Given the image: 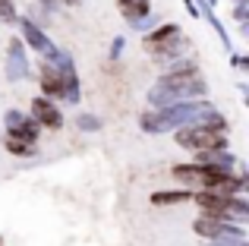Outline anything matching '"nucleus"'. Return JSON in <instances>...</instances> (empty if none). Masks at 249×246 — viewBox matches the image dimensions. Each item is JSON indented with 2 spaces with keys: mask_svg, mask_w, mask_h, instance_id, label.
Wrapping results in <instances>:
<instances>
[{
  "mask_svg": "<svg viewBox=\"0 0 249 246\" xmlns=\"http://www.w3.org/2000/svg\"><path fill=\"white\" fill-rule=\"evenodd\" d=\"M117 6H120L123 19H126L129 25H136V22L152 16V0H117Z\"/></svg>",
  "mask_w": 249,
  "mask_h": 246,
  "instance_id": "nucleus-12",
  "label": "nucleus"
},
{
  "mask_svg": "<svg viewBox=\"0 0 249 246\" xmlns=\"http://www.w3.org/2000/svg\"><path fill=\"white\" fill-rule=\"evenodd\" d=\"M196 161L214 167V171H221V174H233V167H237V155L233 152H208V155H199Z\"/></svg>",
  "mask_w": 249,
  "mask_h": 246,
  "instance_id": "nucleus-13",
  "label": "nucleus"
},
{
  "mask_svg": "<svg viewBox=\"0 0 249 246\" xmlns=\"http://www.w3.org/2000/svg\"><path fill=\"white\" fill-rule=\"evenodd\" d=\"M189 199H193L189 190H158V193H152V205H158V209H164V205H180V202H189Z\"/></svg>",
  "mask_w": 249,
  "mask_h": 246,
  "instance_id": "nucleus-14",
  "label": "nucleus"
},
{
  "mask_svg": "<svg viewBox=\"0 0 249 246\" xmlns=\"http://www.w3.org/2000/svg\"><path fill=\"white\" fill-rule=\"evenodd\" d=\"M3 148L10 155H16V158H25V155L38 152V145H29V142H19V139H6V136H3Z\"/></svg>",
  "mask_w": 249,
  "mask_h": 246,
  "instance_id": "nucleus-15",
  "label": "nucleus"
},
{
  "mask_svg": "<svg viewBox=\"0 0 249 246\" xmlns=\"http://www.w3.org/2000/svg\"><path fill=\"white\" fill-rule=\"evenodd\" d=\"M41 98L48 101H67V105H79V73H60L51 63H41Z\"/></svg>",
  "mask_w": 249,
  "mask_h": 246,
  "instance_id": "nucleus-4",
  "label": "nucleus"
},
{
  "mask_svg": "<svg viewBox=\"0 0 249 246\" xmlns=\"http://www.w3.org/2000/svg\"><path fill=\"white\" fill-rule=\"evenodd\" d=\"M208 111H214V105L208 98L177 101V105L158 107V111L148 107L139 117V126H142V133H148V136H161V133H170V129H180V126H193V123H199Z\"/></svg>",
  "mask_w": 249,
  "mask_h": 246,
  "instance_id": "nucleus-2",
  "label": "nucleus"
},
{
  "mask_svg": "<svg viewBox=\"0 0 249 246\" xmlns=\"http://www.w3.org/2000/svg\"><path fill=\"white\" fill-rule=\"evenodd\" d=\"M38 6H41V10H44V13L51 16V13H57V10H60L63 3H60V0H38Z\"/></svg>",
  "mask_w": 249,
  "mask_h": 246,
  "instance_id": "nucleus-20",
  "label": "nucleus"
},
{
  "mask_svg": "<svg viewBox=\"0 0 249 246\" xmlns=\"http://www.w3.org/2000/svg\"><path fill=\"white\" fill-rule=\"evenodd\" d=\"M233 3H249V0H233Z\"/></svg>",
  "mask_w": 249,
  "mask_h": 246,
  "instance_id": "nucleus-23",
  "label": "nucleus"
},
{
  "mask_svg": "<svg viewBox=\"0 0 249 246\" xmlns=\"http://www.w3.org/2000/svg\"><path fill=\"white\" fill-rule=\"evenodd\" d=\"M148 54H155V60H177L180 51L186 48V35L177 22H164L158 29H152L145 38H142Z\"/></svg>",
  "mask_w": 249,
  "mask_h": 246,
  "instance_id": "nucleus-6",
  "label": "nucleus"
},
{
  "mask_svg": "<svg viewBox=\"0 0 249 246\" xmlns=\"http://www.w3.org/2000/svg\"><path fill=\"white\" fill-rule=\"evenodd\" d=\"M177 145L189 148L196 155L208 152H227V129L224 126H205V123H193V126H180L174 133Z\"/></svg>",
  "mask_w": 249,
  "mask_h": 246,
  "instance_id": "nucleus-3",
  "label": "nucleus"
},
{
  "mask_svg": "<svg viewBox=\"0 0 249 246\" xmlns=\"http://www.w3.org/2000/svg\"><path fill=\"white\" fill-rule=\"evenodd\" d=\"M29 76V51L19 41V35H13L6 41V79L10 82H22Z\"/></svg>",
  "mask_w": 249,
  "mask_h": 246,
  "instance_id": "nucleus-10",
  "label": "nucleus"
},
{
  "mask_svg": "<svg viewBox=\"0 0 249 246\" xmlns=\"http://www.w3.org/2000/svg\"><path fill=\"white\" fill-rule=\"evenodd\" d=\"M246 6H249V3H233V16H237V22H240V25H246V16H249Z\"/></svg>",
  "mask_w": 249,
  "mask_h": 246,
  "instance_id": "nucleus-19",
  "label": "nucleus"
},
{
  "mask_svg": "<svg viewBox=\"0 0 249 246\" xmlns=\"http://www.w3.org/2000/svg\"><path fill=\"white\" fill-rule=\"evenodd\" d=\"M196 209H202V215L208 218H237V224H243L249 218V202L243 196H218V193H193Z\"/></svg>",
  "mask_w": 249,
  "mask_h": 246,
  "instance_id": "nucleus-5",
  "label": "nucleus"
},
{
  "mask_svg": "<svg viewBox=\"0 0 249 246\" xmlns=\"http://www.w3.org/2000/svg\"><path fill=\"white\" fill-rule=\"evenodd\" d=\"M76 126L82 133H98L101 129V117H95V114H76Z\"/></svg>",
  "mask_w": 249,
  "mask_h": 246,
  "instance_id": "nucleus-17",
  "label": "nucleus"
},
{
  "mask_svg": "<svg viewBox=\"0 0 249 246\" xmlns=\"http://www.w3.org/2000/svg\"><path fill=\"white\" fill-rule=\"evenodd\" d=\"M0 22H6V25H16L19 22L16 0H0Z\"/></svg>",
  "mask_w": 249,
  "mask_h": 246,
  "instance_id": "nucleus-16",
  "label": "nucleus"
},
{
  "mask_svg": "<svg viewBox=\"0 0 249 246\" xmlns=\"http://www.w3.org/2000/svg\"><path fill=\"white\" fill-rule=\"evenodd\" d=\"M3 129H6V139H19V142H29V145H38V136H41V126L16 107H10L3 114Z\"/></svg>",
  "mask_w": 249,
  "mask_h": 246,
  "instance_id": "nucleus-8",
  "label": "nucleus"
},
{
  "mask_svg": "<svg viewBox=\"0 0 249 246\" xmlns=\"http://www.w3.org/2000/svg\"><path fill=\"white\" fill-rule=\"evenodd\" d=\"M29 107H32L29 117L35 120L41 129H60L63 126V114H60V107H57L54 101H48V98H41V95H38V98H32Z\"/></svg>",
  "mask_w": 249,
  "mask_h": 246,
  "instance_id": "nucleus-11",
  "label": "nucleus"
},
{
  "mask_svg": "<svg viewBox=\"0 0 249 246\" xmlns=\"http://www.w3.org/2000/svg\"><path fill=\"white\" fill-rule=\"evenodd\" d=\"M208 246H246V240H214Z\"/></svg>",
  "mask_w": 249,
  "mask_h": 246,
  "instance_id": "nucleus-21",
  "label": "nucleus"
},
{
  "mask_svg": "<svg viewBox=\"0 0 249 246\" xmlns=\"http://www.w3.org/2000/svg\"><path fill=\"white\" fill-rule=\"evenodd\" d=\"M193 230L205 240H246V230L243 224L237 221H224V218H208V215H199L193 221Z\"/></svg>",
  "mask_w": 249,
  "mask_h": 246,
  "instance_id": "nucleus-7",
  "label": "nucleus"
},
{
  "mask_svg": "<svg viewBox=\"0 0 249 246\" xmlns=\"http://www.w3.org/2000/svg\"><path fill=\"white\" fill-rule=\"evenodd\" d=\"M123 48H126V38H114V41H110V60H120V54H123Z\"/></svg>",
  "mask_w": 249,
  "mask_h": 246,
  "instance_id": "nucleus-18",
  "label": "nucleus"
},
{
  "mask_svg": "<svg viewBox=\"0 0 249 246\" xmlns=\"http://www.w3.org/2000/svg\"><path fill=\"white\" fill-rule=\"evenodd\" d=\"M63 6H73V3H82V0H60Z\"/></svg>",
  "mask_w": 249,
  "mask_h": 246,
  "instance_id": "nucleus-22",
  "label": "nucleus"
},
{
  "mask_svg": "<svg viewBox=\"0 0 249 246\" xmlns=\"http://www.w3.org/2000/svg\"><path fill=\"white\" fill-rule=\"evenodd\" d=\"M208 86L202 79V73L196 70L193 60H174L170 70L148 88V105L152 111L167 105H177V101H193V98H205Z\"/></svg>",
  "mask_w": 249,
  "mask_h": 246,
  "instance_id": "nucleus-1",
  "label": "nucleus"
},
{
  "mask_svg": "<svg viewBox=\"0 0 249 246\" xmlns=\"http://www.w3.org/2000/svg\"><path fill=\"white\" fill-rule=\"evenodd\" d=\"M16 25H19V32H22V38H19V41H22V44H29L32 51H38V54H41L44 60H51V57L57 54V44L51 41V35H48L44 29L32 25L25 16H19V22H16Z\"/></svg>",
  "mask_w": 249,
  "mask_h": 246,
  "instance_id": "nucleus-9",
  "label": "nucleus"
}]
</instances>
